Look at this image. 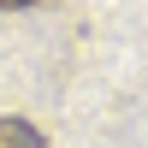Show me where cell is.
Wrapping results in <instances>:
<instances>
[{"instance_id":"cell-2","label":"cell","mask_w":148,"mask_h":148,"mask_svg":"<svg viewBox=\"0 0 148 148\" xmlns=\"http://www.w3.org/2000/svg\"><path fill=\"white\" fill-rule=\"evenodd\" d=\"M0 6H12V12H18V6H36V0H0Z\"/></svg>"},{"instance_id":"cell-1","label":"cell","mask_w":148,"mask_h":148,"mask_svg":"<svg viewBox=\"0 0 148 148\" xmlns=\"http://www.w3.org/2000/svg\"><path fill=\"white\" fill-rule=\"evenodd\" d=\"M0 148H47V136L24 119H0Z\"/></svg>"}]
</instances>
